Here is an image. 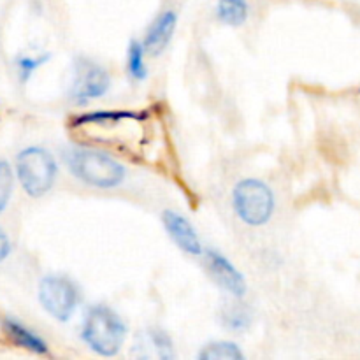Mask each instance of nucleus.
<instances>
[{
    "label": "nucleus",
    "instance_id": "obj_16",
    "mask_svg": "<svg viewBox=\"0 0 360 360\" xmlns=\"http://www.w3.org/2000/svg\"><path fill=\"white\" fill-rule=\"evenodd\" d=\"M148 341H150L151 347L155 348V354H157L158 359L172 360L176 357L172 338L169 336L165 330L151 329L150 333H148Z\"/></svg>",
    "mask_w": 360,
    "mask_h": 360
},
{
    "label": "nucleus",
    "instance_id": "obj_13",
    "mask_svg": "<svg viewBox=\"0 0 360 360\" xmlns=\"http://www.w3.org/2000/svg\"><path fill=\"white\" fill-rule=\"evenodd\" d=\"M144 55H146V49H144L143 41L132 39L129 42V49H127V70H129V76L134 81H144L148 77Z\"/></svg>",
    "mask_w": 360,
    "mask_h": 360
},
{
    "label": "nucleus",
    "instance_id": "obj_14",
    "mask_svg": "<svg viewBox=\"0 0 360 360\" xmlns=\"http://www.w3.org/2000/svg\"><path fill=\"white\" fill-rule=\"evenodd\" d=\"M199 360H245V354L232 341H214L202 347Z\"/></svg>",
    "mask_w": 360,
    "mask_h": 360
},
{
    "label": "nucleus",
    "instance_id": "obj_2",
    "mask_svg": "<svg viewBox=\"0 0 360 360\" xmlns=\"http://www.w3.org/2000/svg\"><path fill=\"white\" fill-rule=\"evenodd\" d=\"M81 340L91 352L102 357H115L127 340V323L105 304L88 309L84 316Z\"/></svg>",
    "mask_w": 360,
    "mask_h": 360
},
{
    "label": "nucleus",
    "instance_id": "obj_19",
    "mask_svg": "<svg viewBox=\"0 0 360 360\" xmlns=\"http://www.w3.org/2000/svg\"><path fill=\"white\" fill-rule=\"evenodd\" d=\"M9 252H11L9 239H7L6 232L0 229V262H2V260H6V257L9 255Z\"/></svg>",
    "mask_w": 360,
    "mask_h": 360
},
{
    "label": "nucleus",
    "instance_id": "obj_5",
    "mask_svg": "<svg viewBox=\"0 0 360 360\" xmlns=\"http://www.w3.org/2000/svg\"><path fill=\"white\" fill-rule=\"evenodd\" d=\"M39 301L53 319L69 322L79 304V288L67 276L49 274L39 283Z\"/></svg>",
    "mask_w": 360,
    "mask_h": 360
},
{
    "label": "nucleus",
    "instance_id": "obj_3",
    "mask_svg": "<svg viewBox=\"0 0 360 360\" xmlns=\"http://www.w3.org/2000/svg\"><path fill=\"white\" fill-rule=\"evenodd\" d=\"M232 206L243 224L250 227H260L273 217L274 193L260 179H241L232 192Z\"/></svg>",
    "mask_w": 360,
    "mask_h": 360
},
{
    "label": "nucleus",
    "instance_id": "obj_18",
    "mask_svg": "<svg viewBox=\"0 0 360 360\" xmlns=\"http://www.w3.org/2000/svg\"><path fill=\"white\" fill-rule=\"evenodd\" d=\"M13 171H11L9 164L0 160V211L9 202V197L13 193Z\"/></svg>",
    "mask_w": 360,
    "mask_h": 360
},
{
    "label": "nucleus",
    "instance_id": "obj_17",
    "mask_svg": "<svg viewBox=\"0 0 360 360\" xmlns=\"http://www.w3.org/2000/svg\"><path fill=\"white\" fill-rule=\"evenodd\" d=\"M49 58H51L49 53H46V55L42 56H21V58H18V72H20L21 81H23V83L28 81V77H30L42 63L48 62Z\"/></svg>",
    "mask_w": 360,
    "mask_h": 360
},
{
    "label": "nucleus",
    "instance_id": "obj_12",
    "mask_svg": "<svg viewBox=\"0 0 360 360\" xmlns=\"http://www.w3.org/2000/svg\"><path fill=\"white\" fill-rule=\"evenodd\" d=\"M139 120L141 115L132 111H91L84 115L76 116L72 122V127L81 125H104V123H118L125 120Z\"/></svg>",
    "mask_w": 360,
    "mask_h": 360
},
{
    "label": "nucleus",
    "instance_id": "obj_1",
    "mask_svg": "<svg viewBox=\"0 0 360 360\" xmlns=\"http://www.w3.org/2000/svg\"><path fill=\"white\" fill-rule=\"evenodd\" d=\"M63 158L74 178L94 188L111 190L125 181L127 169L105 151L74 146L63 153Z\"/></svg>",
    "mask_w": 360,
    "mask_h": 360
},
{
    "label": "nucleus",
    "instance_id": "obj_15",
    "mask_svg": "<svg viewBox=\"0 0 360 360\" xmlns=\"http://www.w3.org/2000/svg\"><path fill=\"white\" fill-rule=\"evenodd\" d=\"M221 322L231 330H246L252 326V313L243 304H232L224 309Z\"/></svg>",
    "mask_w": 360,
    "mask_h": 360
},
{
    "label": "nucleus",
    "instance_id": "obj_8",
    "mask_svg": "<svg viewBox=\"0 0 360 360\" xmlns=\"http://www.w3.org/2000/svg\"><path fill=\"white\" fill-rule=\"evenodd\" d=\"M162 224H164L165 231L171 236L172 241L178 245V248H181L188 255H202L204 246L200 243L199 234L185 217H181L176 211L167 210L162 213Z\"/></svg>",
    "mask_w": 360,
    "mask_h": 360
},
{
    "label": "nucleus",
    "instance_id": "obj_6",
    "mask_svg": "<svg viewBox=\"0 0 360 360\" xmlns=\"http://www.w3.org/2000/svg\"><path fill=\"white\" fill-rule=\"evenodd\" d=\"M109 88H111V76L104 67L83 56L74 62L72 81L69 86V98L72 104H90L91 101L104 97Z\"/></svg>",
    "mask_w": 360,
    "mask_h": 360
},
{
    "label": "nucleus",
    "instance_id": "obj_4",
    "mask_svg": "<svg viewBox=\"0 0 360 360\" xmlns=\"http://www.w3.org/2000/svg\"><path fill=\"white\" fill-rule=\"evenodd\" d=\"M16 171L25 192L30 197H42L51 190L58 167L48 150L32 146L16 157Z\"/></svg>",
    "mask_w": 360,
    "mask_h": 360
},
{
    "label": "nucleus",
    "instance_id": "obj_9",
    "mask_svg": "<svg viewBox=\"0 0 360 360\" xmlns=\"http://www.w3.org/2000/svg\"><path fill=\"white\" fill-rule=\"evenodd\" d=\"M176 25H178V14L174 11H164V13H160L151 21L143 41L148 55H162V51L167 48L172 35H174Z\"/></svg>",
    "mask_w": 360,
    "mask_h": 360
},
{
    "label": "nucleus",
    "instance_id": "obj_7",
    "mask_svg": "<svg viewBox=\"0 0 360 360\" xmlns=\"http://www.w3.org/2000/svg\"><path fill=\"white\" fill-rule=\"evenodd\" d=\"M206 264L213 280L232 297L241 299L246 294V281L241 271L217 250H206Z\"/></svg>",
    "mask_w": 360,
    "mask_h": 360
},
{
    "label": "nucleus",
    "instance_id": "obj_10",
    "mask_svg": "<svg viewBox=\"0 0 360 360\" xmlns=\"http://www.w3.org/2000/svg\"><path fill=\"white\" fill-rule=\"evenodd\" d=\"M4 330L7 333V336L21 348H27V350L34 352V354H48V345L42 340L41 336L30 330L28 327H25L23 323L16 322L14 319H6L4 320Z\"/></svg>",
    "mask_w": 360,
    "mask_h": 360
},
{
    "label": "nucleus",
    "instance_id": "obj_11",
    "mask_svg": "<svg viewBox=\"0 0 360 360\" xmlns=\"http://www.w3.org/2000/svg\"><path fill=\"white\" fill-rule=\"evenodd\" d=\"M250 7L246 0H218L217 18L229 27H241L248 20Z\"/></svg>",
    "mask_w": 360,
    "mask_h": 360
}]
</instances>
